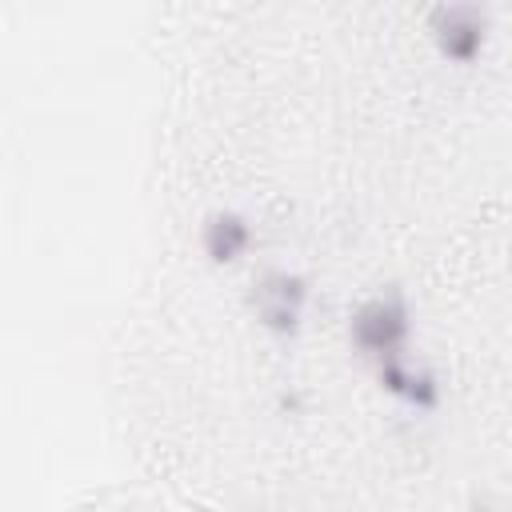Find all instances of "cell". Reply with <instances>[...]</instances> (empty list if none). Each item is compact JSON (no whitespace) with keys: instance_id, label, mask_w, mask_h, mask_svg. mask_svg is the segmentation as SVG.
Returning <instances> with one entry per match:
<instances>
[{"instance_id":"obj_1","label":"cell","mask_w":512,"mask_h":512,"mask_svg":"<svg viewBox=\"0 0 512 512\" xmlns=\"http://www.w3.org/2000/svg\"><path fill=\"white\" fill-rule=\"evenodd\" d=\"M408 340H412V308L400 288H384L360 300L348 316V344L356 356L372 364L408 352Z\"/></svg>"},{"instance_id":"obj_2","label":"cell","mask_w":512,"mask_h":512,"mask_svg":"<svg viewBox=\"0 0 512 512\" xmlns=\"http://www.w3.org/2000/svg\"><path fill=\"white\" fill-rule=\"evenodd\" d=\"M308 300H312V284L296 268H268L248 288V312L276 340L300 336L304 316H308Z\"/></svg>"},{"instance_id":"obj_3","label":"cell","mask_w":512,"mask_h":512,"mask_svg":"<svg viewBox=\"0 0 512 512\" xmlns=\"http://www.w3.org/2000/svg\"><path fill=\"white\" fill-rule=\"evenodd\" d=\"M432 48L448 60V64H476L488 48L492 36V12L480 4H436L424 20Z\"/></svg>"},{"instance_id":"obj_4","label":"cell","mask_w":512,"mask_h":512,"mask_svg":"<svg viewBox=\"0 0 512 512\" xmlns=\"http://www.w3.org/2000/svg\"><path fill=\"white\" fill-rule=\"evenodd\" d=\"M372 368H376V384H380L392 400H400L404 408H416V412H436V408H440V400H444L440 376H436L428 364L412 360L408 352L388 356V360H380V364H372Z\"/></svg>"},{"instance_id":"obj_5","label":"cell","mask_w":512,"mask_h":512,"mask_svg":"<svg viewBox=\"0 0 512 512\" xmlns=\"http://www.w3.org/2000/svg\"><path fill=\"white\" fill-rule=\"evenodd\" d=\"M252 240H256V228L240 208H212L200 220V252L216 268L240 264L252 252Z\"/></svg>"}]
</instances>
